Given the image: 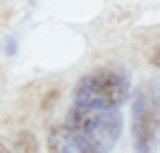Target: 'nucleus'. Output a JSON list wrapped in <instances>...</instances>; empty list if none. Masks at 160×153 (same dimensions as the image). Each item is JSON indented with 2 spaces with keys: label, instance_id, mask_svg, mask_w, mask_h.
<instances>
[{
  "label": "nucleus",
  "instance_id": "5",
  "mask_svg": "<svg viewBox=\"0 0 160 153\" xmlns=\"http://www.w3.org/2000/svg\"><path fill=\"white\" fill-rule=\"evenodd\" d=\"M151 62L160 67V48H158V50H155V53H153V58H151Z\"/></svg>",
  "mask_w": 160,
  "mask_h": 153
},
{
  "label": "nucleus",
  "instance_id": "4",
  "mask_svg": "<svg viewBox=\"0 0 160 153\" xmlns=\"http://www.w3.org/2000/svg\"><path fill=\"white\" fill-rule=\"evenodd\" d=\"M48 153H81V151L77 148V144L72 141L69 132L62 125V127H55L48 136Z\"/></svg>",
  "mask_w": 160,
  "mask_h": 153
},
{
  "label": "nucleus",
  "instance_id": "6",
  "mask_svg": "<svg viewBox=\"0 0 160 153\" xmlns=\"http://www.w3.org/2000/svg\"><path fill=\"white\" fill-rule=\"evenodd\" d=\"M0 153H12V151H10V148H7L5 144H2V141H0Z\"/></svg>",
  "mask_w": 160,
  "mask_h": 153
},
{
  "label": "nucleus",
  "instance_id": "2",
  "mask_svg": "<svg viewBox=\"0 0 160 153\" xmlns=\"http://www.w3.org/2000/svg\"><path fill=\"white\" fill-rule=\"evenodd\" d=\"M129 98V79L115 69H98L86 74L74 89L77 108L88 110H120V105Z\"/></svg>",
  "mask_w": 160,
  "mask_h": 153
},
{
  "label": "nucleus",
  "instance_id": "3",
  "mask_svg": "<svg viewBox=\"0 0 160 153\" xmlns=\"http://www.w3.org/2000/svg\"><path fill=\"white\" fill-rule=\"evenodd\" d=\"M132 144L136 153H153L160 144V98L151 89L132 103Z\"/></svg>",
  "mask_w": 160,
  "mask_h": 153
},
{
  "label": "nucleus",
  "instance_id": "1",
  "mask_svg": "<svg viewBox=\"0 0 160 153\" xmlns=\"http://www.w3.org/2000/svg\"><path fill=\"white\" fill-rule=\"evenodd\" d=\"M65 129L81 153H110L120 139V110H88L72 105L67 113Z\"/></svg>",
  "mask_w": 160,
  "mask_h": 153
}]
</instances>
